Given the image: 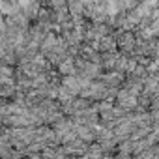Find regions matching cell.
Segmentation results:
<instances>
[{
	"label": "cell",
	"instance_id": "obj_1",
	"mask_svg": "<svg viewBox=\"0 0 159 159\" xmlns=\"http://www.w3.org/2000/svg\"><path fill=\"white\" fill-rule=\"evenodd\" d=\"M114 34H116V38H118V47H120V51L125 52V54H133V51H135V47H137V43H139V38H137L135 30H120V28H116Z\"/></svg>",
	"mask_w": 159,
	"mask_h": 159
},
{
	"label": "cell",
	"instance_id": "obj_2",
	"mask_svg": "<svg viewBox=\"0 0 159 159\" xmlns=\"http://www.w3.org/2000/svg\"><path fill=\"white\" fill-rule=\"evenodd\" d=\"M116 105H120L122 109H125L127 112H131V111H135L137 105H139V96L122 86V88L118 90V96H116Z\"/></svg>",
	"mask_w": 159,
	"mask_h": 159
},
{
	"label": "cell",
	"instance_id": "obj_3",
	"mask_svg": "<svg viewBox=\"0 0 159 159\" xmlns=\"http://www.w3.org/2000/svg\"><path fill=\"white\" fill-rule=\"evenodd\" d=\"M60 84L64 88H67L71 94L75 96H81L83 92V81H81V75H62V81Z\"/></svg>",
	"mask_w": 159,
	"mask_h": 159
},
{
	"label": "cell",
	"instance_id": "obj_4",
	"mask_svg": "<svg viewBox=\"0 0 159 159\" xmlns=\"http://www.w3.org/2000/svg\"><path fill=\"white\" fill-rule=\"evenodd\" d=\"M88 146H90V142H86V140H83L81 137H77L75 140H71V142H67V144H64V148H66V152H67V155H84V152L88 150Z\"/></svg>",
	"mask_w": 159,
	"mask_h": 159
},
{
	"label": "cell",
	"instance_id": "obj_5",
	"mask_svg": "<svg viewBox=\"0 0 159 159\" xmlns=\"http://www.w3.org/2000/svg\"><path fill=\"white\" fill-rule=\"evenodd\" d=\"M99 79L105 83V84H109V86H122L124 84V81H125V73H120V71H105V73H101L99 75Z\"/></svg>",
	"mask_w": 159,
	"mask_h": 159
},
{
	"label": "cell",
	"instance_id": "obj_6",
	"mask_svg": "<svg viewBox=\"0 0 159 159\" xmlns=\"http://www.w3.org/2000/svg\"><path fill=\"white\" fill-rule=\"evenodd\" d=\"M58 71H60V75H77V66H75V56H67L58 67H56Z\"/></svg>",
	"mask_w": 159,
	"mask_h": 159
}]
</instances>
